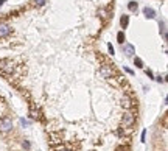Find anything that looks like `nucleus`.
<instances>
[{
  "instance_id": "4",
  "label": "nucleus",
  "mask_w": 168,
  "mask_h": 151,
  "mask_svg": "<svg viewBox=\"0 0 168 151\" xmlns=\"http://www.w3.org/2000/svg\"><path fill=\"white\" fill-rule=\"evenodd\" d=\"M42 115H44V114H42V111H41V109L37 107V106H36V107H34L33 104L30 106V117H31V120H37V121H41V120L44 118Z\"/></svg>"
},
{
  "instance_id": "12",
  "label": "nucleus",
  "mask_w": 168,
  "mask_h": 151,
  "mask_svg": "<svg viewBox=\"0 0 168 151\" xmlns=\"http://www.w3.org/2000/svg\"><path fill=\"white\" fill-rule=\"evenodd\" d=\"M22 146H23L25 149H27V151H30V148H31V145H30V142H28V140H23V142H22Z\"/></svg>"
},
{
  "instance_id": "15",
  "label": "nucleus",
  "mask_w": 168,
  "mask_h": 151,
  "mask_svg": "<svg viewBox=\"0 0 168 151\" xmlns=\"http://www.w3.org/2000/svg\"><path fill=\"white\" fill-rule=\"evenodd\" d=\"M34 3H37L39 6H42V5H45V3H47V0H34Z\"/></svg>"
},
{
  "instance_id": "3",
  "label": "nucleus",
  "mask_w": 168,
  "mask_h": 151,
  "mask_svg": "<svg viewBox=\"0 0 168 151\" xmlns=\"http://www.w3.org/2000/svg\"><path fill=\"white\" fill-rule=\"evenodd\" d=\"M12 128H14V125H12L11 117H3L0 120V131L2 132H9Z\"/></svg>"
},
{
  "instance_id": "11",
  "label": "nucleus",
  "mask_w": 168,
  "mask_h": 151,
  "mask_svg": "<svg viewBox=\"0 0 168 151\" xmlns=\"http://www.w3.org/2000/svg\"><path fill=\"white\" fill-rule=\"evenodd\" d=\"M117 39H118V42H120V44H123V42H125V33L120 31V33L117 34Z\"/></svg>"
},
{
  "instance_id": "7",
  "label": "nucleus",
  "mask_w": 168,
  "mask_h": 151,
  "mask_svg": "<svg viewBox=\"0 0 168 151\" xmlns=\"http://www.w3.org/2000/svg\"><path fill=\"white\" fill-rule=\"evenodd\" d=\"M98 14H100V17H101V19H105V20H109V19H112L111 12H109L108 9H105V8H100V9H98Z\"/></svg>"
},
{
  "instance_id": "10",
  "label": "nucleus",
  "mask_w": 168,
  "mask_h": 151,
  "mask_svg": "<svg viewBox=\"0 0 168 151\" xmlns=\"http://www.w3.org/2000/svg\"><path fill=\"white\" fill-rule=\"evenodd\" d=\"M128 8H129V11H132V12H137V2H129L128 3Z\"/></svg>"
},
{
  "instance_id": "16",
  "label": "nucleus",
  "mask_w": 168,
  "mask_h": 151,
  "mask_svg": "<svg viewBox=\"0 0 168 151\" xmlns=\"http://www.w3.org/2000/svg\"><path fill=\"white\" fill-rule=\"evenodd\" d=\"M108 48H109V53H111V54H112V53H114V47H112V45H111V44H109V45H108Z\"/></svg>"
},
{
  "instance_id": "13",
  "label": "nucleus",
  "mask_w": 168,
  "mask_h": 151,
  "mask_svg": "<svg viewBox=\"0 0 168 151\" xmlns=\"http://www.w3.org/2000/svg\"><path fill=\"white\" fill-rule=\"evenodd\" d=\"M162 36H163V39H166V25H165V22H162Z\"/></svg>"
},
{
  "instance_id": "2",
  "label": "nucleus",
  "mask_w": 168,
  "mask_h": 151,
  "mask_svg": "<svg viewBox=\"0 0 168 151\" xmlns=\"http://www.w3.org/2000/svg\"><path fill=\"white\" fill-rule=\"evenodd\" d=\"M0 72L3 75H12L14 73V64L9 59H0Z\"/></svg>"
},
{
  "instance_id": "8",
  "label": "nucleus",
  "mask_w": 168,
  "mask_h": 151,
  "mask_svg": "<svg viewBox=\"0 0 168 151\" xmlns=\"http://www.w3.org/2000/svg\"><path fill=\"white\" fill-rule=\"evenodd\" d=\"M143 14H145L148 19H154V17H156V12H154V9H153V8H148V6L143 8Z\"/></svg>"
},
{
  "instance_id": "17",
  "label": "nucleus",
  "mask_w": 168,
  "mask_h": 151,
  "mask_svg": "<svg viewBox=\"0 0 168 151\" xmlns=\"http://www.w3.org/2000/svg\"><path fill=\"white\" fill-rule=\"evenodd\" d=\"M66 151H70V149H66Z\"/></svg>"
},
{
  "instance_id": "5",
  "label": "nucleus",
  "mask_w": 168,
  "mask_h": 151,
  "mask_svg": "<svg viewBox=\"0 0 168 151\" xmlns=\"http://www.w3.org/2000/svg\"><path fill=\"white\" fill-rule=\"evenodd\" d=\"M11 33V26L8 23H0V37H5Z\"/></svg>"
},
{
  "instance_id": "14",
  "label": "nucleus",
  "mask_w": 168,
  "mask_h": 151,
  "mask_svg": "<svg viewBox=\"0 0 168 151\" xmlns=\"http://www.w3.org/2000/svg\"><path fill=\"white\" fill-rule=\"evenodd\" d=\"M134 62L137 64V67H143V62H142V59H140V58H135V59H134Z\"/></svg>"
},
{
  "instance_id": "9",
  "label": "nucleus",
  "mask_w": 168,
  "mask_h": 151,
  "mask_svg": "<svg viewBox=\"0 0 168 151\" xmlns=\"http://www.w3.org/2000/svg\"><path fill=\"white\" fill-rule=\"evenodd\" d=\"M128 23H129V17L123 14V16L120 17V25H122V28H126V26H128Z\"/></svg>"
},
{
  "instance_id": "1",
  "label": "nucleus",
  "mask_w": 168,
  "mask_h": 151,
  "mask_svg": "<svg viewBox=\"0 0 168 151\" xmlns=\"http://www.w3.org/2000/svg\"><path fill=\"white\" fill-rule=\"evenodd\" d=\"M135 120H137V114L134 111H126L123 118H122V126L126 129H131L135 125Z\"/></svg>"
},
{
  "instance_id": "6",
  "label": "nucleus",
  "mask_w": 168,
  "mask_h": 151,
  "mask_svg": "<svg viewBox=\"0 0 168 151\" xmlns=\"http://www.w3.org/2000/svg\"><path fill=\"white\" fill-rule=\"evenodd\" d=\"M123 51H125L126 56H134L135 48H134V45H131V44H125V45H123Z\"/></svg>"
}]
</instances>
